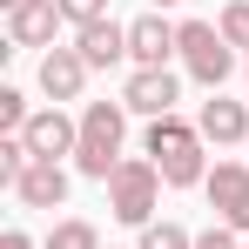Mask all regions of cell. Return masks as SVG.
<instances>
[{"instance_id": "cell-1", "label": "cell", "mask_w": 249, "mask_h": 249, "mask_svg": "<svg viewBox=\"0 0 249 249\" xmlns=\"http://www.w3.org/2000/svg\"><path fill=\"white\" fill-rule=\"evenodd\" d=\"M148 162L162 168V182H168V189H196V182H209L202 128H196V122H182V115L148 122Z\"/></svg>"}, {"instance_id": "cell-2", "label": "cell", "mask_w": 249, "mask_h": 249, "mask_svg": "<svg viewBox=\"0 0 249 249\" xmlns=\"http://www.w3.org/2000/svg\"><path fill=\"white\" fill-rule=\"evenodd\" d=\"M122 135H128V108H122V101H88V108H81L74 168H81L88 182H108V175L128 162V155H122Z\"/></svg>"}, {"instance_id": "cell-3", "label": "cell", "mask_w": 249, "mask_h": 249, "mask_svg": "<svg viewBox=\"0 0 249 249\" xmlns=\"http://www.w3.org/2000/svg\"><path fill=\"white\" fill-rule=\"evenodd\" d=\"M162 168L148 162V155H128L115 175H108V209H115V222H128V229H148L155 222V202H162Z\"/></svg>"}, {"instance_id": "cell-4", "label": "cell", "mask_w": 249, "mask_h": 249, "mask_svg": "<svg viewBox=\"0 0 249 249\" xmlns=\"http://www.w3.org/2000/svg\"><path fill=\"white\" fill-rule=\"evenodd\" d=\"M175 54H182V68H189V74H196L209 94H222V81L236 74V47L222 41V27H215V20H182V41H175Z\"/></svg>"}, {"instance_id": "cell-5", "label": "cell", "mask_w": 249, "mask_h": 249, "mask_svg": "<svg viewBox=\"0 0 249 249\" xmlns=\"http://www.w3.org/2000/svg\"><path fill=\"white\" fill-rule=\"evenodd\" d=\"M202 189L215 202V222L236 229V236H249V162H215Z\"/></svg>"}, {"instance_id": "cell-6", "label": "cell", "mask_w": 249, "mask_h": 249, "mask_svg": "<svg viewBox=\"0 0 249 249\" xmlns=\"http://www.w3.org/2000/svg\"><path fill=\"white\" fill-rule=\"evenodd\" d=\"M20 142L34 148V162H61V155L81 148V115H68V108H34V122L20 128Z\"/></svg>"}, {"instance_id": "cell-7", "label": "cell", "mask_w": 249, "mask_h": 249, "mask_svg": "<svg viewBox=\"0 0 249 249\" xmlns=\"http://www.w3.org/2000/svg\"><path fill=\"white\" fill-rule=\"evenodd\" d=\"M175 101H182V81H175L168 68H135L128 88H122V108H128V115H142V122L175 115Z\"/></svg>"}, {"instance_id": "cell-8", "label": "cell", "mask_w": 249, "mask_h": 249, "mask_svg": "<svg viewBox=\"0 0 249 249\" xmlns=\"http://www.w3.org/2000/svg\"><path fill=\"white\" fill-rule=\"evenodd\" d=\"M175 41H182V27H168L162 14H142V20H128V61H135V68H168Z\"/></svg>"}, {"instance_id": "cell-9", "label": "cell", "mask_w": 249, "mask_h": 249, "mask_svg": "<svg viewBox=\"0 0 249 249\" xmlns=\"http://www.w3.org/2000/svg\"><path fill=\"white\" fill-rule=\"evenodd\" d=\"M81 81H88V61L81 47H47L41 54V94L61 108V101H81Z\"/></svg>"}, {"instance_id": "cell-10", "label": "cell", "mask_w": 249, "mask_h": 249, "mask_svg": "<svg viewBox=\"0 0 249 249\" xmlns=\"http://www.w3.org/2000/svg\"><path fill=\"white\" fill-rule=\"evenodd\" d=\"M54 27H61V7H54V0H20V7H7V41L14 47H54Z\"/></svg>"}, {"instance_id": "cell-11", "label": "cell", "mask_w": 249, "mask_h": 249, "mask_svg": "<svg viewBox=\"0 0 249 249\" xmlns=\"http://www.w3.org/2000/svg\"><path fill=\"white\" fill-rule=\"evenodd\" d=\"M196 128H202V142H215V148H236V142H249V108L229 101V94H209Z\"/></svg>"}, {"instance_id": "cell-12", "label": "cell", "mask_w": 249, "mask_h": 249, "mask_svg": "<svg viewBox=\"0 0 249 249\" xmlns=\"http://www.w3.org/2000/svg\"><path fill=\"white\" fill-rule=\"evenodd\" d=\"M74 47H81V61H88V68H115V61H128V27H122V20L74 27Z\"/></svg>"}, {"instance_id": "cell-13", "label": "cell", "mask_w": 249, "mask_h": 249, "mask_svg": "<svg viewBox=\"0 0 249 249\" xmlns=\"http://www.w3.org/2000/svg\"><path fill=\"white\" fill-rule=\"evenodd\" d=\"M14 196H20L27 209H61L68 202V168L61 162H34L20 182H14Z\"/></svg>"}, {"instance_id": "cell-14", "label": "cell", "mask_w": 249, "mask_h": 249, "mask_svg": "<svg viewBox=\"0 0 249 249\" xmlns=\"http://www.w3.org/2000/svg\"><path fill=\"white\" fill-rule=\"evenodd\" d=\"M47 249H101V236H94V222L68 215V222H54V229H47Z\"/></svg>"}, {"instance_id": "cell-15", "label": "cell", "mask_w": 249, "mask_h": 249, "mask_svg": "<svg viewBox=\"0 0 249 249\" xmlns=\"http://www.w3.org/2000/svg\"><path fill=\"white\" fill-rule=\"evenodd\" d=\"M27 168H34V148H27L20 135H0V182L14 189V182H20Z\"/></svg>"}, {"instance_id": "cell-16", "label": "cell", "mask_w": 249, "mask_h": 249, "mask_svg": "<svg viewBox=\"0 0 249 249\" xmlns=\"http://www.w3.org/2000/svg\"><path fill=\"white\" fill-rule=\"evenodd\" d=\"M215 27H222V41H229V47H243V54H249V0H229Z\"/></svg>"}, {"instance_id": "cell-17", "label": "cell", "mask_w": 249, "mask_h": 249, "mask_svg": "<svg viewBox=\"0 0 249 249\" xmlns=\"http://www.w3.org/2000/svg\"><path fill=\"white\" fill-rule=\"evenodd\" d=\"M142 249H196V236H189L182 222H148V229H142Z\"/></svg>"}, {"instance_id": "cell-18", "label": "cell", "mask_w": 249, "mask_h": 249, "mask_svg": "<svg viewBox=\"0 0 249 249\" xmlns=\"http://www.w3.org/2000/svg\"><path fill=\"white\" fill-rule=\"evenodd\" d=\"M27 122H34V108H27V94H20V88H0V128H7V135H20Z\"/></svg>"}, {"instance_id": "cell-19", "label": "cell", "mask_w": 249, "mask_h": 249, "mask_svg": "<svg viewBox=\"0 0 249 249\" xmlns=\"http://www.w3.org/2000/svg\"><path fill=\"white\" fill-rule=\"evenodd\" d=\"M54 7H61L68 27H94V20H108V0H54Z\"/></svg>"}, {"instance_id": "cell-20", "label": "cell", "mask_w": 249, "mask_h": 249, "mask_svg": "<svg viewBox=\"0 0 249 249\" xmlns=\"http://www.w3.org/2000/svg\"><path fill=\"white\" fill-rule=\"evenodd\" d=\"M196 249H249V243H236V229H222V222H209L202 236H196Z\"/></svg>"}, {"instance_id": "cell-21", "label": "cell", "mask_w": 249, "mask_h": 249, "mask_svg": "<svg viewBox=\"0 0 249 249\" xmlns=\"http://www.w3.org/2000/svg\"><path fill=\"white\" fill-rule=\"evenodd\" d=\"M0 249H34V236H27V229H7V236H0Z\"/></svg>"}, {"instance_id": "cell-22", "label": "cell", "mask_w": 249, "mask_h": 249, "mask_svg": "<svg viewBox=\"0 0 249 249\" xmlns=\"http://www.w3.org/2000/svg\"><path fill=\"white\" fill-rule=\"evenodd\" d=\"M0 7H20V0H0Z\"/></svg>"}, {"instance_id": "cell-23", "label": "cell", "mask_w": 249, "mask_h": 249, "mask_svg": "<svg viewBox=\"0 0 249 249\" xmlns=\"http://www.w3.org/2000/svg\"><path fill=\"white\" fill-rule=\"evenodd\" d=\"M155 7H175V0H155Z\"/></svg>"}]
</instances>
